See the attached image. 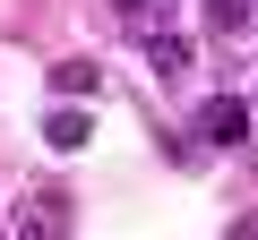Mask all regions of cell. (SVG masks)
Wrapping results in <instances>:
<instances>
[{"instance_id": "1", "label": "cell", "mask_w": 258, "mask_h": 240, "mask_svg": "<svg viewBox=\"0 0 258 240\" xmlns=\"http://www.w3.org/2000/svg\"><path fill=\"white\" fill-rule=\"evenodd\" d=\"M198 138H207V146H241V138H249V103L215 94V103L198 111Z\"/></svg>"}, {"instance_id": "2", "label": "cell", "mask_w": 258, "mask_h": 240, "mask_svg": "<svg viewBox=\"0 0 258 240\" xmlns=\"http://www.w3.org/2000/svg\"><path fill=\"white\" fill-rule=\"evenodd\" d=\"M60 214H69V206H60V197L43 189V197H35L26 214H9V223H0V240H60Z\"/></svg>"}, {"instance_id": "8", "label": "cell", "mask_w": 258, "mask_h": 240, "mask_svg": "<svg viewBox=\"0 0 258 240\" xmlns=\"http://www.w3.org/2000/svg\"><path fill=\"white\" fill-rule=\"evenodd\" d=\"M224 240H258V214H241V223H232V231H224Z\"/></svg>"}, {"instance_id": "3", "label": "cell", "mask_w": 258, "mask_h": 240, "mask_svg": "<svg viewBox=\"0 0 258 240\" xmlns=\"http://www.w3.org/2000/svg\"><path fill=\"white\" fill-rule=\"evenodd\" d=\"M147 69H164V77H189V43L155 26V35H147Z\"/></svg>"}, {"instance_id": "4", "label": "cell", "mask_w": 258, "mask_h": 240, "mask_svg": "<svg viewBox=\"0 0 258 240\" xmlns=\"http://www.w3.org/2000/svg\"><path fill=\"white\" fill-rule=\"evenodd\" d=\"M95 86H103V69H95V60H52V94H78V103H86Z\"/></svg>"}, {"instance_id": "7", "label": "cell", "mask_w": 258, "mask_h": 240, "mask_svg": "<svg viewBox=\"0 0 258 240\" xmlns=\"http://www.w3.org/2000/svg\"><path fill=\"white\" fill-rule=\"evenodd\" d=\"M112 9H120L129 26H138V35H155V0H112Z\"/></svg>"}, {"instance_id": "6", "label": "cell", "mask_w": 258, "mask_h": 240, "mask_svg": "<svg viewBox=\"0 0 258 240\" xmlns=\"http://www.w3.org/2000/svg\"><path fill=\"white\" fill-rule=\"evenodd\" d=\"M207 18H215V26L232 35V26H249V0H207Z\"/></svg>"}, {"instance_id": "5", "label": "cell", "mask_w": 258, "mask_h": 240, "mask_svg": "<svg viewBox=\"0 0 258 240\" xmlns=\"http://www.w3.org/2000/svg\"><path fill=\"white\" fill-rule=\"evenodd\" d=\"M43 138H52L60 155H78V146H86L95 129H86V111H52V120H43Z\"/></svg>"}]
</instances>
